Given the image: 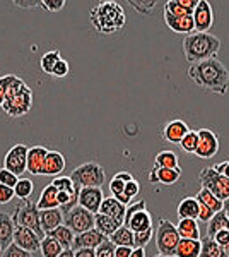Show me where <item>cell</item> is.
<instances>
[{
    "mask_svg": "<svg viewBox=\"0 0 229 257\" xmlns=\"http://www.w3.org/2000/svg\"><path fill=\"white\" fill-rule=\"evenodd\" d=\"M186 74L198 88L215 94H226L229 84V70L220 60L210 59L198 62V64H191Z\"/></svg>",
    "mask_w": 229,
    "mask_h": 257,
    "instance_id": "cell-1",
    "label": "cell"
},
{
    "mask_svg": "<svg viewBox=\"0 0 229 257\" xmlns=\"http://www.w3.org/2000/svg\"><path fill=\"white\" fill-rule=\"evenodd\" d=\"M220 50V40L212 33H191L183 40V53L190 64H198L203 60L217 59Z\"/></svg>",
    "mask_w": 229,
    "mask_h": 257,
    "instance_id": "cell-2",
    "label": "cell"
},
{
    "mask_svg": "<svg viewBox=\"0 0 229 257\" xmlns=\"http://www.w3.org/2000/svg\"><path fill=\"white\" fill-rule=\"evenodd\" d=\"M91 21L99 33H116L125 24V12L116 2H101L91 11Z\"/></svg>",
    "mask_w": 229,
    "mask_h": 257,
    "instance_id": "cell-3",
    "label": "cell"
},
{
    "mask_svg": "<svg viewBox=\"0 0 229 257\" xmlns=\"http://www.w3.org/2000/svg\"><path fill=\"white\" fill-rule=\"evenodd\" d=\"M31 106H33V91L18 77L14 81V84L11 86L2 108L11 117H21V115H26L31 110Z\"/></svg>",
    "mask_w": 229,
    "mask_h": 257,
    "instance_id": "cell-4",
    "label": "cell"
},
{
    "mask_svg": "<svg viewBox=\"0 0 229 257\" xmlns=\"http://www.w3.org/2000/svg\"><path fill=\"white\" fill-rule=\"evenodd\" d=\"M180 233H178L176 225H173L169 219H159L156 228V245L161 255L174 257L176 255V248L180 243Z\"/></svg>",
    "mask_w": 229,
    "mask_h": 257,
    "instance_id": "cell-5",
    "label": "cell"
},
{
    "mask_svg": "<svg viewBox=\"0 0 229 257\" xmlns=\"http://www.w3.org/2000/svg\"><path fill=\"white\" fill-rule=\"evenodd\" d=\"M72 182L77 187L84 189V187H103L106 180L105 170L99 167L98 163H84L81 167H77L70 173Z\"/></svg>",
    "mask_w": 229,
    "mask_h": 257,
    "instance_id": "cell-6",
    "label": "cell"
},
{
    "mask_svg": "<svg viewBox=\"0 0 229 257\" xmlns=\"http://www.w3.org/2000/svg\"><path fill=\"white\" fill-rule=\"evenodd\" d=\"M145 208H147L145 201H137L127 208L123 225L127 228H130L134 233H140V231H145V230H149V228H152V216Z\"/></svg>",
    "mask_w": 229,
    "mask_h": 257,
    "instance_id": "cell-7",
    "label": "cell"
},
{
    "mask_svg": "<svg viewBox=\"0 0 229 257\" xmlns=\"http://www.w3.org/2000/svg\"><path fill=\"white\" fill-rule=\"evenodd\" d=\"M198 180H200V185L203 189L210 190L220 201H227L229 199V178L215 172L214 167L203 168L200 175H198Z\"/></svg>",
    "mask_w": 229,
    "mask_h": 257,
    "instance_id": "cell-8",
    "label": "cell"
},
{
    "mask_svg": "<svg viewBox=\"0 0 229 257\" xmlns=\"http://www.w3.org/2000/svg\"><path fill=\"white\" fill-rule=\"evenodd\" d=\"M12 219H14L16 226L29 228V230L36 231L41 238L47 237L43 228H41V211L38 209L36 204H29V202H26V204L21 206V208L18 206V209H16Z\"/></svg>",
    "mask_w": 229,
    "mask_h": 257,
    "instance_id": "cell-9",
    "label": "cell"
},
{
    "mask_svg": "<svg viewBox=\"0 0 229 257\" xmlns=\"http://www.w3.org/2000/svg\"><path fill=\"white\" fill-rule=\"evenodd\" d=\"M64 225L69 226L76 235H81L84 231H89L96 228V214L87 211L81 206H76L72 211H69L64 218Z\"/></svg>",
    "mask_w": 229,
    "mask_h": 257,
    "instance_id": "cell-10",
    "label": "cell"
},
{
    "mask_svg": "<svg viewBox=\"0 0 229 257\" xmlns=\"http://www.w3.org/2000/svg\"><path fill=\"white\" fill-rule=\"evenodd\" d=\"M28 151L29 148L24 144H16L14 148H11L6 155V160H4V168L14 173L16 177L23 175L28 170Z\"/></svg>",
    "mask_w": 229,
    "mask_h": 257,
    "instance_id": "cell-11",
    "label": "cell"
},
{
    "mask_svg": "<svg viewBox=\"0 0 229 257\" xmlns=\"http://www.w3.org/2000/svg\"><path fill=\"white\" fill-rule=\"evenodd\" d=\"M219 151V139L210 128H198V148L195 155L202 160H209Z\"/></svg>",
    "mask_w": 229,
    "mask_h": 257,
    "instance_id": "cell-12",
    "label": "cell"
},
{
    "mask_svg": "<svg viewBox=\"0 0 229 257\" xmlns=\"http://www.w3.org/2000/svg\"><path fill=\"white\" fill-rule=\"evenodd\" d=\"M41 240H43V238H41L36 231L29 230V228H24V226H16L14 242H12V243H16V245L21 247L23 250L35 254L36 250H40Z\"/></svg>",
    "mask_w": 229,
    "mask_h": 257,
    "instance_id": "cell-13",
    "label": "cell"
},
{
    "mask_svg": "<svg viewBox=\"0 0 229 257\" xmlns=\"http://www.w3.org/2000/svg\"><path fill=\"white\" fill-rule=\"evenodd\" d=\"M195 21V31L197 33H209L214 26V9H212L210 2L200 0L197 9L193 12Z\"/></svg>",
    "mask_w": 229,
    "mask_h": 257,
    "instance_id": "cell-14",
    "label": "cell"
},
{
    "mask_svg": "<svg viewBox=\"0 0 229 257\" xmlns=\"http://www.w3.org/2000/svg\"><path fill=\"white\" fill-rule=\"evenodd\" d=\"M103 201H105V196H103L101 187H84L79 192V206L91 211L93 214L99 213Z\"/></svg>",
    "mask_w": 229,
    "mask_h": 257,
    "instance_id": "cell-15",
    "label": "cell"
},
{
    "mask_svg": "<svg viewBox=\"0 0 229 257\" xmlns=\"http://www.w3.org/2000/svg\"><path fill=\"white\" fill-rule=\"evenodd\" d=\"M164 23L174 33H183V35H191L195 33V21L193 16H171L164 12Z\"/></svg>",
    "mask_w": 229,
    "mask_h": 257,
    "instance_id": "cell-16",
    "label": "cell"
},
{
    "mask_svg": "<svg viewBox=\"0 0 229 257\" xmlns=\"http://www.w3.org/2000/svg\"><path fill=\"white\" fill-rule=\"evenodd\" d=\"M105 240H108V237L101 233L99 230H93L89 231H84V233L81 235H76V240H74V245H72V250H79V248H98L101 245Z\"/></svg>",
    "mask_w": 229,
    "mask_h": 257,
    "instance_id": "cell-17",
    "label": "cell"
},
{
    "mask_svg": "<svg viewBox=\"0 0 229 257\" xmlns=\"http://www.w3.org/2000/svg\"><path fill=\"white\" fill-rule=\"evenodd\" d=\"M181 177V168H157L154 167L149 173V182L151 184H164V185H173L180 180Z\"/></svg>",
    "mask_w": 229,
    "mask_h": 257,
    "instance_id": "cell-18",
    "label": "cell"
},
{
    "mask_svg": "<svg viewBox=\"0 0 229 257\" xmlns=\"http://www.w3.org/2000/svg\"><path fill=\"white\" fill-rule=\"evenodd\" d=\"M188 132H190V127L186 125L183 120H171V122H168L164 125V128H162V138L168 141V143L180 144Z\"/></svg>",
    "mask_w": 229,
    "mask_h": 257,
    "instance_id": "cell-19",
    "label": "cell"
},
{
    "mask_svg": "<svg viewBox=\"0 0 229 257\" xmlns=\"http://www.w3.org/2000/svg\"><path fill=\"white\" fill-rule=\"evenodd\" d=\"M127 208H128V206L122 204L118 199L105 197V201H103V204H101V209H99V213L106 214V216H110V218H115V219H118L120 223H123L125 221V214H127Z\"/></svg>",
    "mask_w": 229,
    "mask_h": 257,
    "instance_id": "cell-20",
    "label": "cell"
},
{
    "mask_svg": "<svg viewBox=\"0 0 229 257\" xmlns=\"http://www.w3.org/2000/svg\"><path fill=\"white\" fill-rule=\"evenodd\" d=\"M64 218H65V214L62 213L60 208L41 211V228H43L45 235L64 225Z\"/></svg>",
    "mask_w": 229,
    "mask_h": 257,
    "instance_id": "cell-21",
    "label": "cell"
},
{
    "mask_svg": "<svg viewBox=\"0 0 229 257\" xmlns=\"http://www.w3.org/2000/svg\"><path fill=\"white\" fill-rule=\"evenodd\" d=\"M65 168V158L58 151H48L40 175H58Z\"/></svg>",
    "mask_w": 229,
    "mask_h": 257,
    "instance_id": "cell-22",
    "label": "cell"
},
{
    "mask_svg": "<svg viewBox=\"0 0 229 257\" xmlns=\"http://www.w3.org/2000/svg\"><path fill=\"white\" fill-rule=\"evenodd\" d=\"M16 223L7 213H0V245L6 250L14 242Z\"/></svg>",
    "mask_w": 229,
    "mask_h": 257,
    "instance_id": "cell-23",
    "label": "cell"
},
{
    "mask_svg": "<svg viewBox=\"0 0 229 257\" xmlns=\"http://www.w3.org/2000/svg\"><path fill=\"white\" fill-rule=\"evenodd\" d=\"M47 155H48V151L41 146L29 148V151H28V172L33 173V175H40Z\"/></svg>",
    "mask_w": 229,
    "mask_h": 257,
    "instance_id": "cell-24",
    "label": "cell"
},
{
    "mask_svg": "<svg viewBox=\"0 0 229 257\" xmlns=\"http://www.w3.org/2000/svg\"><path fill=\"white\" fill-rule=\"evenodd\" d=\"M40 211H45V209H57L60 208V201H58V189L55 187L53 184H50L48 187L43 189L40 196V201L36 202Z\"/></svg>",
    "mask_w": 229,
    "mask_h": 257,
    "instance_id": "cell-25",
    "label": "cell"
},
{
    "mask_svg": "<svg viewBox=\"0 0 229 257\" xmlns=\"http://www.w3.org/2000/svg\"><path fill=\"white\" fill-rule=\"evenodd\" d=\"M198 213H200V202L197 201V197H185L178 204L180 219H198Z\"/></svg>",
    "mask_w": 229,
    "mask_h": 257,
    "instance_id": "cell-26",
    "label": "cell"
},
{
    "mask_svg": "<svg viewBox=\"0 0 229 257\" xmlns=\"http://www.w3.org/2000/svg\"><path fill=\"white\" fill-rule=\"evenodd\" d=\"M178 233L181 238L190 240H202L200 237V226H198V219H180L178 221Z\"/></svg>",
    "mask_w": 229,
    "mask_h": 257,
    "instance_id": "cell-27",
    "label": "cell"
},
{
    "mask_svg": "<svg viewBox=\"0 0 229 257\" xmlns=\"http://www.w3.org/2000/svg\"><path fill=\"white\" fill-rule=\"evenodd\" d=\"M202 252V240H190L181 238L176 248L174 257H200Z\"/></svg>",
    "mask_w": 229,
    "mask_h": 257,
    "instance_id": "cell-28",
    "label": "cell"
},
{
    "mask_svg": "<svg viewBox=\"0 0 229 257\" xmlns=\"http://www.w3.org/2000/svg\"><path fill=\"white\" fill-rule=\"evenodd\" d=\"M120 226H123V223H120L118 219L110 218V216H106V214H101V213L96 214V230L101 231L105 237L110 238Z\"/></svg>",
    "mask_w": 229,
    "mask_h": 257,
    "instance_id": "cell-29",
    "label": "cell"
},
{
    "mask_svg": "<svg viewBox=\"0 0 229 257\" xmlns=\"http://www.w3.org/2000/svg\"><path fill=\"white\" fill-rule=\"evenodd\" d=\"M47 237H53L62 247H64V250H67V248H72L74 240H76V233H74L69 226L62 225L55 228L53 231H50V233H47Z\"/></svg>",
    "mask_w": 229,
    "mask_h": 257,
    "instance_id": "cell-30",
    "label": "cell"
},
{
    "mask_svg": "<svg viewBox=\"0 0 229 257\" xmlns=\"http://www.w3.org/2000/svg\"><path fill=\"white\" fill-rule=\"evenodd\" d=\"M224 230H229V218L226 214V211H219V213L214 214V218L207 223V237L214 238L219 231H224Z\"/></svg>",
    "mask_w": 229,
    "mask_h": 257,
    "instance_id": "cell-31",
    "label": "cell"
},
{
    "mask_svg": "<svg viewBox=\"0 0 229 257\" xmlns=\"http://www.w3.org/2000/svg\"><path fill=\"white\" fill-rule=\"evenodd\" d=\"M195 197H197L198 202L205 204L207 208L212 209L214 213H219V211H222V208H224V201H220V199L215 197L214 194L210 192V190H207V189H203V187L198 190V194Z\"/></svg>",
    "mask_w": 229,
    "mask_h": 257,
    "instance_id": "cell-32",
    "label": "cell"
},
{
    "mask_svg": "<svg viewBox=\"0 0 229 257\" xmlns=\"http://www.w3.org/2000/svg\"><path fill=\"white\" fill-rule=\"evenodd\" d=\"M111 242L115 243L116 247H132L134 248V231L127 226H120L118 230L115 231L110 237Z\"/></svg>",
    "mask_w": 229,
    "mask_h": 257,
    "instance_id": "cell-33",
    "label": "cell"
},
{
    "mask_svg": "<svg viewBox=\"0 0 229 257\" xmlns=\"http://www.w3.org/2000/svg\"><path fill=\"white\" fill-rule=\"evenodd\" d=\"M200 257H229L220 245L210 237H202V252Z\"/></svg>",
    "mask_w": 229,
    "mask_h": 257,
    "instance_id": "cell-34",
    "label": "cell"
},
{
    "mask_svg": "<svg viewBox=\"0 0 229 257\" xmlns=\"http://www.w3.org/2000/svg\"><path fill=\"white\" fill-rule=\"evenodd\" d=\"M40 250H41V255L43 257H58L62 252H64V247H62L53 237H45L41 240Z\"/></svg>",
    "mask_w": 229,
    "mask_h": 257,
    "instance_id": "cell-35",
    "label": "cell"
},
{
    "mask_svg": "<svg viewBox=\"0 0 229 257\" xmlns=\"http://www.w3.org/2000/svg\"><path fill=\"white\" fill-rule=\"evenodd\" d=\"M154 167L157 168H178V156L173 151H161L157 153Z\"/></svg>",
    "mask_w": 229,
    "mask_h": 257,
    "instance_id": "cell-36",
    "label": "cell"
},
{
    "mask_svg": "<svg viewBox=\"0 0 229 257\" xmlns=\"http://www.w3.org/2000/svg\"><path fill=\"white\" fill-rule=\"evenodd\" d=\"M180 148L185 153L195 155V153H197V148H198V131H190L180 143Z\"/></svg>",
    "mask_w": 229,
    "mask_h": 257,
    "instance_id": "cell-37",
    "label": "cell"
},
{
    "mask_svg": "<svg viewBox=\"0 0 229 257\" xmlns=\"http://www.w3.org/2000/svg\"><path fill=\"white\" fill-rule=\"evenodd\" d=\"M60 59H62V57H60V53H58L57 50H53V52H47L43 57H41L40 65L47 74H52L53 69H55V65H57V62Z\"/></svg>",
    "mask_w": 229,
    "mask_h": 257,
    "instance_id": "cell-38",
    "label": "cell"
},
{
    "mask_svg": "<svg viewBox=\"0 0 229 257\" xmlns=\"http://www.w3.org/2000/svg\"><path fill=\"white\" fill-rule=\"evenodd\" d=\"M33 190H35L33 182L28 180V178H23V180H19L18 185L14 187V194H16V197H19V199H28L33 194Z\"/></svg>",
    "mask_w": 229,
    "mask_h": 257,
    "instance_id": "cell-39",
    "label": "cell"
},
{
    "mask_svg": "<svg viewBox=\"0 0 229 257\" xmlns=\"http://www.w3.org/2000/svg\"><path fill=\"white\" fill-rule=\"evenodd\" d=\"M16 79H18V76H14V74H7V76L0 77V106L4 105L7 93H9L11 86L14 84V81H16Z\"/></svg>",
    "mask_w": 229,
    "mask_h": 257,
    "instance_id": "cell-40",
    "label": "cell"
},
{
    "mask_svg": "<svg viewBox=\"0 0 229 257\" xmlns=\"http://www.w3.org/2000/svg\"><path fill=\"white\" fill-rule=\"evenodd\" d=\"M164 12H168V14H171V16H193L190 11H186L178 0H169V2H166Z\"/></svg>",
    "mask_w": 229,
    "mask_h": 257,
    "instance_id": "cell-41",
    "label": "cell"
},
{
    "mask_svg": "<svg viewBox=\"0 0 229 257\" xmlns=\"http://www.w3.org/2000/svg\"><path fill=\"white\" fill-rule=\"evenodd\" d=\"M154 237V228H149L140 233H134V248H144Z\"/></svg>",
    "mask_w": 229,
    "mask_h": 257,
    "instance_id": "cell-42",
    "label": "cell"
},
{
    "mask_svg": "<svg viewBox=\"0 0 229 257\" xmlns=\"http://www.w3.org/2000/svg\"><path fill=\"white\" fill-rule=\"evenodd\" d=\"M156 0H132L130 6L139 12V14H151L152 9L156 7Z\"/></svg>",
    "mask_w": 229,
    "mask_h": 257,
    "instance_id": "cell-43",
    "label": "cell"
},
{
    "mask_svg": "<svg viewBox=\"0 0 229 257\" xmlns=\"http://www.w3.org/2000/svg\"><path fill=\"white\" fill-rule=\"evenodd\" d=\"M115 250H116V245L108 238L96 248V257H115Z\"/></svg>",
    "mask_w": 229,
    "mask_h": 257,
    "instance_id": "cell-44",
    "label": "cell"
},
{
    "mask_svg": "<svg viewBox=\"0 0 229 257\" xmlns=\"http://www.w3.org/2000/svg\"><path fill=\"white\" fill-rule=\"evenodd\" d=\"M2 257H33V254L31 252L23 250V248L18 247L16 243H12V245H9L2 252Z\"/></svg>",
    "mask_w": 229,
    "mask_h": 257,
    "instance_id": "cell-45",
    "label": "cell"
},
{
    "mask_svg": "<svg viewBox=\"0 0 229 257\" xmlns=\"http://www.w3.org/2000/svg\"><path fill=\"white\" fill-rule=\"evenodd\" d=\"M18 177L14 175V173H11L9 170H6V168H2L0 170V184H4V185H7V187H12L14 189L16 185H18Z\"/></svg>",
    "mask_w": 229,
    "mask_h": 257,
    "instance_id": "cell-46",
    "label": "cell"
},
{
    "mask_svg": "<svg viewBox=\"0 0 229 257\" xmlns=\"http://www.w3.org/2000/svg\"><path fill=\"white\" fill-rule=\"evenodd\" d=\"M125 185H127V182H123V180H120V178L113 177V180L110 182V190H111V194H113V197L122 196V194L125 192Z\"/></svg>",
    "mask_w": 229,
    "mask_h": 257,
    "instance_id": "cell-47",
    "label": "cell"
},
{
    "mask_svg": "<svg viewBox=\"0 0 229 257\" xmlns=\"http://www.w3.org/2000/svg\"><path fill=\"white\" fill-rule=\"evenodd\" d=\"M215 242L219 243L220 248H222L224 252L229 255V230H224V231H219L217 235L214 237Z\"/></svg>",
    "mask_w": 229,
    "mask_h": 257,
    "instance_id": "cell-48",
    "label": "cell"
},
{
    "mask_svg": "<svg viewBox=\"0 0 229 257\" xmlns=\"http://www.w3.org/2000/svg\"><path fill=\"white\" fill-rule=\"evenodd\" d=\"M67 72H69V64L64 59H60V60L57 62V65H55V69H53L52 76H55V77H65V76H67Z\"/></svg>",
    "mask_w": 229,
    "mask_h": 257,
    "instance_id": "cell-49",
    "label": "cell"
},
{
    "mask_svg": "<svg viewBox=\"0 0 229 257\" xmlns=\"http://www.w3.org/2000/svg\"><path fill=\"white\" fill-rule=\"evenodd\" d=\"M43 9L47 11H52V12H57V11H62L65 6L64 0H43Z\"/></svg>",
    "mask_w": 229,
    "mask_h": 257,
    "instance_id": "cell-50",
    "label": "cell"
},
{
    "mask_svg": "<svg viewBox=\"0 0 229 257\" xmlns=\"http://www.w3.org/2000/svg\"><path fill=\"white\" fill-rule=\"evenodd\" d=\"M14 196H16L14 189L7 187V185H4V184H0V204H6V202H9Z\"/></svg>",
    "mask_w": 229,
    "mask_h": 257,
    "instance_id": "cell-51",
    "label": "cell"
},
{
    "mask_svg": "<svg viewBox=\"0 0 229 257\" xmlns=\"http://www.w3.org/2000/svg\"><path fill=\"white\" fill-rule=\"evenodd\" d=\"M139 190H140V185H139V182L135 180H132V182H127V185H125V196H128L130 199H134L137 194H139Z\"/></svg>",
    "mask_w": 229,
    "mask_h": 257,
    "instance_id": "cell-52",
    "label": "cell"
},
{
    "mask_svg": "<svg viewBox=\"0 0 229 257\" xmlns=\"http://www.w3.org/2000/svg\"><path fill=\"white\" fill-rule=\"evenodd\" d=\"M214 211L207 208L205 204H202L200 202V213H198V221H202V223H209L212 218H214Z\"/></svg>",
    "mask_w": 229,
    "mask_h": 257,
    "instance_id": "cell-53",
    "label": "cell"
},
{
    "mask_svg": "<svg viewBox=\"0 0 229 257\" xmlns=\"http://www.w3.org/2000/svg\"><path fill=\"white\" fill-rule=\"evenodd\" d=\"M214 170L217 173H220V175H224L226 178H229V161H222V163L215 165Z\"/></svg>",
    "mask_w": 229,
    "mask_h": 257,
    "instance_id": "cell-54",
    "label": "cell"
},
{
    "mask_svg": "<svg viewBox=\"0 0 229 257\" xmlns=\"http://www.w3.org/2000/svg\"><path fill=\"white\" fill-rule=\"evenodd\" d=\"M132 247H116L115 250V257H130L132 255Z\"/></svg>",
    "mask_w": 229,
    "mask_h": 257,
    "instance_id": "cell-55",
    "label": "cell"
},
{
    "mask_svg": "<svg viewBox=\"0 0 229 257\" xmlns=\"http://www.w3.org/2000/svg\"><path fill=\"white\" fill-rule=\"evenodd\" d=\"M76 252V257H96V250L94 248H79Z\"/></svg>",
    "mask_w": 229,
    "mask_h": 257,
    "instance_id": "cell-56",
    "label": "cell"
},
{
    "mask_svg": "<svg viewBox=\"0 0 229 257\" xmlns=\"http://www.w3.org/2000/svg\"><path fill=\"white\" fill-rule=\"evenodd\" d=\"M18 4L19 7H36L38 6V2H36V0H18Z\"/></svg>",
    "mask_w": 229,
    "mask_h": 257,
    "instance_id": "cell-57",
    "label": "cell"
},
{
    "mask_svg": "<svg viewBox=\"0 0 229 257\" xmlns=\"http://www.w3.org/2000/svg\"><path fill=\"white\" fill-rule=\"evenodd\" d=\"M115 177L120 178V180H123V182H132V180H134V177H132L128 172H120V173H116Z\"/></svg>",
    "mask_w": 229,
    "mask_h": 257,
    "instance_id": "cell-58",
    "label": "cell"
},
{
    "mask_svg": "<svg viewBox=\"0 0 229 257\" xmlns=\"http://www.w3.org/2000/svg\"><path fill=\"white\" fill-rule=\"evenodd\" d=\"M130 257H145V250L144 248H134Z\"/></svg>",
    "mask_w": 229,
    "mask_h": 257,
    "instance_id": "cell-59",
    "label": "cell"
},
{
    "mask_svg": "<svg viewBox=\"0 0 229 257\" xmlns=\"http://www.w3.org/2000/svg\"><path fill=\"white\" fill-rule=\"evenodd\" d=\"M58 257H76V252H74L72 248H67V250H64Z\"/></svg>",
    "mask_w": 229,
    "mask_h": 257,
    "instance_id": "cell-60",
    "label": "cell"
},
{
    "mask_svg": "<svg viewBox=\"0 0 229 257\" xmlns=\"http://www.w3.org/2000/svg\"><path fill=\"white\" fill-rule=\"evenodd\" d=\"M222 209L226 211V214H227V218H229V199H227V201H224V208Z\"/></svg>",
    "mask_w": 229,
    "mask_h": 257,
    "instance_id": "cell-61",
    "label": "cell"
},
{
    "mask_svg": "<svg viewBox=\"0 0 229 257\" xmlns=\"http://www.w3.org/2000/svg\"><path fill=\"white\" fill-rule=\"evenodd\" d=\"M2 252H4V248H2V245H0V255H2Z\"/></svg>",
    "mask_w": 229,
    "mask_h": 257,
    "instance_id": "cell-62",
    "label": "cell"
},
{
    "mask_svg": "<svg viewBox=\"0 0 229 257\" xmlns=\"http://www.w3.org/2000/svg\"><path fill=\"white\" fill-rule=\"evenodd\" d=\"M154 257H168V255H161V254H159V255H154Z\"/></svg>",
    "mask_w": 229,
    "mask_h": 257,
    "instance_id": "cell-63",
    "label": "cell"
}]
</instances>
